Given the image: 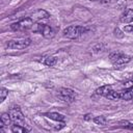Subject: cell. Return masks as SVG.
<instances>
[{
	"label": "cell",
	"mask_w": 133,
	"mask_h": 133,
	"mask_svg": "<svg viewBox=\"0 0 133 133\" xmlns=\"http://www.w3.org/2000/svg\"><path fill=\"white\" fill-rule=\"evenodd\" d=\"M31 44V39L30 38H18V39H11L8 41L7 43V48L9 49H17V50H21V49H25L28 46H30Z\"/></svg>",
	"instance_id": "cell-7"
},
{
	"label": "cell",
	"mask_w": 133,
	"mask_h": 133,
	"mask_svg": "<svg viewBox=\"0 0 133 133\" xmlns=\"http://www.w3.org/2000/svg\"><path fill=\"white\" fill-rule=\"evenodd\" d=\"M31 30L33 32H39L45 38H52L55 35V31L53 30V28L47 24H33Z\"/></svg>",
	"instance_id": "cell-3"
},
{
	"label": "cell",
	"mask_w": 133,
	"mask_h": 133,
	"mask_svg": "<svg viewBox=\"0 0 133 133\" xmlns=\"http://www.w3.org/2000/svg\"><path fill=\"white\" fill-rule=\"evenodd\" d=\"M8 113H9L10 118H11V122H12L14 124L21 125V126L25 127L26 129H28L29 131L31 130L30 125H26V119H25V116H24V114L22 113V111L20 110V108H19V107L11 108V109L8 111Z\"/></svg>",
	"instance_id": "cell-2"
},
{
	"label": "cell",
	"mask_w": 133,
	"mask_h": 133,
	"mask_svg": "<svg viewBox=\"0 0 133 133\" xmlns=\"http://www.w3.org/2000/svg\"><path fill=\"white\" fill-rule=\"evenodd\" d=\"M57 97L64 103H73L76 100V92L71 89V88H66V87H61L57 90Z\"/></svg>",
	"instance_id": "cell-5"
},
{
	"label": "cell",
	"mask_w": 133,
	"mask_h": 133,
	"mask_svg": "<svg viewBox=\"0 0 133 133\" xmlns=\"http://www.w3.org/2000/svg\"><path fill=\"white\" fill-rule=\"evenodd\" d=\"M124 31L129 32V33H133V25H126L124 27Z\"/></svg>",
	"instance_id": "cell-19"
},
{
	"label": "cell",
	"mask_w": 133,
	"mask_h": 133,
	"mask_svg": "<svg viewBox=\"0 0 133 133\" xmlns=\"http://www.w3.org/2000/svg\"><path fill=\"white\" fill-rule=\"evenodd\" d=\"M119 98L121 100H126V101L133 100V86L127 87L125 90L119 91Z\"/></svg>",
	"instance_id": "cell-11"
},
{
	"label": "cell",
	"mask_w": 133,
	"mask_h": 133,
	"mask_svg": "<svg viewBox=\"0 0 133 133\" xmlns=\"http://www.w3.org/2000/svg\"><path fill=\"white\" fill-rule=\"evenodd\" d=\"M11 123V118H10V115L8 112H4L1 114V117H0V124H1V127H8Z\"/></svg>",
	"instance_id": "cell-13"
},
{
	"label": "cell",
	"mask_w": 133,
	"mask_h": 133,
	"mask_svg": "<svg viewBox=\"0 0 133 133\" xmlns=\"http://www.w3.org/2000/svg\"><path fill=\"white\" fill-rule=\"evenodd\" d=\"M89 1H104V2H108V1H112V0H89Z\"/></svg>",
	"instance_id": "cell-20"
},
{
	"label": "cell",
	"mask_w": 133,
	"mask_h": 133,
	"mask_svg": "<svg viewBox=\"0 0 133 133\" xmlns=\"http://www.w3.org/2000/svg\"><path fill=\"white\" fill-rule=\"evenodd\" d=\"M44 115H46L47 117H49L50 119H53L55 122H61V123L65 122V116L58 112H47Z\"/></svg>",
	"instance_id": "cell-12"
},
{
	"label": "cell",
	"mask_w": 133,
	"mask_h": 133,
	"mask_svg": "<svg viewBox=\"0 0 133 133\" xmlns=\"http://www.w3.org/2000/svg\"><path fill=\"white\" fill-rule=\"evenodd\" d=\"M119 21L122 23L128 24L133 22V8H127L119 17Z\"/></svg>",
	"instance_id": "cell-9"
},
{
	"label": "cell",
	"mask_w": 133,
	"mask_h": 133,
	"mask_svg": "<svg viewBox=\"0 0 133 133\" xmlns=\"http://www.w3.org/2000/svg\"><path fill=\"white\" fill-rule=\"evenodd\" d=\"M94 122H95L97 125L104 126V125L107 124V118H106L105 116H103V115H101V116H96V117L94 118Z\"/></svg>",
	"instance_id": "cell-16"
},
{
	"label": "cell",
	"mask_w": 133,
	"mask_h": 133,
	"mask_svg": "<svg viewBox=\"0 0 133 133\" xmlns=\"http://www.w3.org/2000/svg\"><path fill=\"white\" fill-rule=\"evenodd\" d=\"M29 18H30L34 23H37V22H41V21H43V20L49 19V18H50V14H49L47 10H45V9H37V10L33 11V12L29 16Z\"/></svg>",
	"instance_id": "cell-8"
},
{
	"label": "cell",
	"mask_w": 133,
	"mask_h": 133,
	"mask_svg": "<svg viewBox=\"0 0 133 133\" xmlns=\"http://www.w3.org/2000/svg\"><path fill=\"white\" fill-rule=\"evenodd\" d=\"M113 91V88L111 85H103L99 88L96 89V94L99 95V96H102V97H108L111 92Z\"/></svg>",
	"instance_id": "cell-10"
},
{
	"label": "cell",
	"mask_w": 133,
	"mask_h": 133,
	"mask_svg": "<svg viewBox=\"0 0 133 133\" xmlns=\"http://www.w3.org/2000/svg\"><path fill=\"white\" fill-rule=\"evenodd\" d=\"M88 30V28L83 27V26H76V25H72L66 27L63 31L62 34L64 37L70 38V39H76L79 36H81L83 33H85Z\"/></svg>",
	"instance_id": "cell-1"
},
{
	"label": "cell",
	"mask_w": 133,
	"mask_h": 133,
	"mask_svg": "<svg viewBox=\"0 0 133 133\" xmlns=\"http://www.w3.org/2000/svg\"><path fill=\"white\" fill-rule=\"evenodd\" d=\"M10 130H11V132H14V133H24V132L26 133V132H29L28 129H26L25 127H23V126H21V125H18V124H14V125L11 126Z\"/></svg>",
	"instance_id": "cell-14"
},
{
	"label": "cell",
	"mask_w": 133,
	"mask_h": 133,
	"mask_svg": "<svg viewBox=\"0 0 133 133\" xmlns=\"http://www.w3.org/2000/svg\"><path fill=\"white\" fill-rule=\"evenodd\" d=\"M34 24V22L28 17V18H24L19 20L18 22H15L10 25V28L14 31H27V30H31L32 25Z\"/></svg>",
	"instance_id": "cell-4"
},
{
	"label": "cell",
	"mask_w": 133,
	"mask_h": 133,
	"mask_svg": "<svg viewBox=\"0 0 133 133\" xmlns=\"http://www.w3.org/2000/svg\"><path fill=\"white\" fill-rule=\"evenodd\" d=\"M109 60L114 65H122V64L128 63L131 60V57L122 52H112L109 55Z\"/></svg>",
	"instance_id": "cell-6"
},
{
	"label": "cell",
	"mask_w": 133,
	"mask_h": 133,
	"mask_svg": "<svg viewBox=\"0 0 133 133\" xmlns=\"http://www.w3.org/2000/svg\"><path fill=\"white\" fill-rule=\"evenodd\" d=\"M121 124H123V126H124L125 128H127V129L133 131V124H132V123H129V122H122Z\"/></svg>",
	"instance_id": "cell-18"
},
{
	"label": "cell",
	"mask_w": 133,
	"mask_h": 133,
	"mask_svg": "<svg viewBox=\"0 0 133 133\" xmlns=\"http://www.w3.org/2000/svg\"><path fill=\"white\" fill-rule=\"evenodd\" d=\"M7 95H8V90L5 87H2L1 88V91H0V101L3 102L5 100V98L7 97Z\"/></svg>",
	"instance_id": "cell-17"
},
{
	"label": "cell",
	"mask_w": 133,
	"mask_h": 133,
	"mask_svg": "<svg viewBox=\"0 0 133 133\" xmlns=\"http://www.w3.org/2000/svg\"><path fill=\"white\" fill-rule=\"evenodd\" d=\"M56 62H57V59L53 56H48L44 60V64H46L47 66H54L56 64Z\"/></svg>",
	"instance_id": "cell-15"
}]
</instances>
